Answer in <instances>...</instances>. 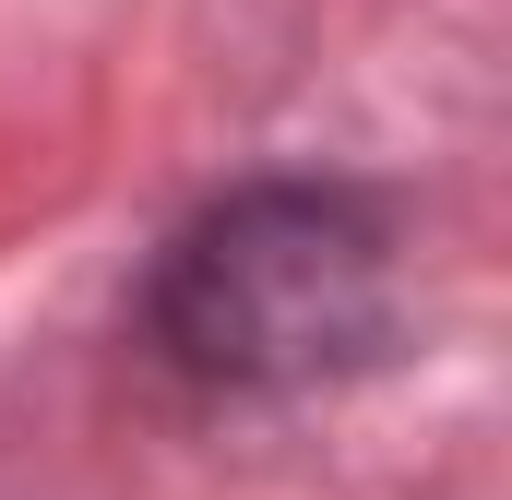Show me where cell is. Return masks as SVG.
Returning a JSON list of instances; mask_svg holds the SVG:
<instances>
[{
  "instance_id": "6da1fadb",
  "label": "cell",
  "mask_w": 512,
  "mask_h": 500,
  "mask_svg": "<svg viewBox=\"0 0 512 500\" xmlns=\"http://www.w3.org/2000/svg\"><path fill=\"white\" fill-rule=\"evenodd\" d=\"M155 334L203 381H322L382 334V227L346 191H239L155 274Z\"/></svg>"
}]
</instances>
